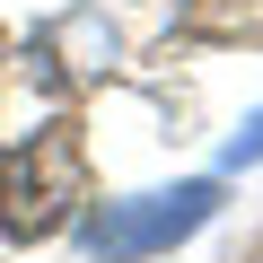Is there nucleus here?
Here are the masks:
<instances>
[{
	"label": "nucleus",
	"instance_id": "f257e3e1",
	"mask_svg": "<svg viewBox=\"0 0 263 263\" xmlns=\"http://www.w3.org/2000/svg\"><path fill=\"white\" fill-rule=\"evenodd\" d=\"M211 211H219V184H176V193H141V202H105V211L88 219V254H105V263H141V254L193 237Z\"/></svg>",
	"mask_w": 263,
	"mask_h": 263
},
{
	"label": "nucleus",
	"instance_id": "f03ea898",
	"mask_svg": "<svg viewBox=\"0 0 263 263\" xmlns=\"http://www.w3.org/2000/svg\"><path fill=\"white\" fill-rule=\"evenodd\" d=\"M70 202H79V158H70V141H53L44 158H35V149H0V228H9V237L62 228Z\"/></svg>",
	"mask_w": 263,
	"mask_h": 263
},
{
	"label": "nucleus",
	"instance_id": "7ed1b4c3",
	"mask_svg": "<svg viewBox=\"0 0 263 263\" xmlns=\"http://www.w3.org/2000/svg\"><path fill=\"white\" fill-rule=\"evenodd\" d=\"M246 158H263V114H246V132L228 141V167H246Z\"/></svg>",
	"mask_w": 263,
	"mask_h": 263
}]
</instances>
